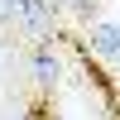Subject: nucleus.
<instances>
[{
  "instance_id": "1",
  "label": "nucleus",
  "mask_w": 120,
  "mask_h": 120,
  "mask_svg": "<svg viewBox=\"0 0 120 120\" xmlns=\"http://www.w3.org/2000/svg\"><path fill=\"white\" fill-rule=\"evenodd\" d=\"M29 67H34V82L38 86H58V77H63V63H58V53H53L48 38L34 48V63H29Z\"/></svg>"
},
{
  "instance_id": "2",
  "label": "nucleus",
  "mask_w": 120,
  "mask_h": 120,
  "mask_svg": "<svg viewBox=\"0 0 120 120\" xmlns=\"http://www.w3.org/2000/svg\"><path fill=\"white\" fill-rule=\"evenodd\" d=\"M91 48L101 58H120V24L115 19H96L91 24Z\"/></svg>"
},
{
  "instance_id": "3",
  "label": "nucleus",
  "mask_w": 120,
  "mask_h": 120,
  "mask_svg": "<svg viewBox=\"0 0 120 120\" xmlns=\"http://www.w3.org/2000/svg\"><path fill=\"white\" fill-rule=\"evenodd\" d=\"M67 10H72L77 19H91V24H96V0H72Z\"/></svg>"
},
{
  "instance_id": "4",
  "label": "nucleus",
  "mask_w": 120,
  "mask_h": 120,
  "mask_svg": "<svg viewBox=\"0 0 120 120\" xmlns=\"http://www.w3.org/2000/svg\"><path fill=\"white\" fill-rule=\"evenodd\" d=\"M0 24H19V0H0Z\"/></svg>"
},
{
  "instance_id": "5",
  "label": "nucleus",
  "mask_w": 120,
  "mask_h": 120,
  "mask_svg": "<svg viewBox=\"0 0 120 120\" xmlns=\"http://www.w3.org/2000/svg\"><path fill=\"white\" fill-rule=\"evenodd\" d=\"M58 5H72V0H53V10H58Z\"/></svg>"
},
{
  "instance_id": "6",
  "label": "nucleus",
  "mask_w": 120,
  "mask_h": 120,
  "mask_svg": "<svg viewBox=\"0 0 120 120\" xmlns=\"http://www.w3.org/2000/svg\"><path fill=\"white\" fill-rule=\"evenodd\" d=\"M0 63H5V48H0Z\"/></svg>"
},
{
  "instance_id": "7",
  "label": "nucleus",
  "mask_w": 120,
  "mask_h": 120,
  "mask_svg": "<svg viewBox=\"0 0 120 120\" xmlns=\"http://www.w3.org/2000/svg\"><path fill=\"white\" fill-rule=\"evenodd\" d=\"M115 67H120V58H115Z\"/></svg>"
},
{
  "instance_id": "8",
  "label": "nucleus",
  "mask_w": 120,
  "mask_h": 120,
  "mask_svg": "<svg viewBox=\"0 0 120 120\" xmlns=\"http://www.w3.org/2000/svg\"><path fill=\"white\" fill-rule=\"evenodd\" d=\"M115 24H120V19H115Z\"/></svg>"
},
{
  "instance_id": "9",
  "label": "nucleus",
  "mask_w": 120,
  "mask_h": 120,
  "mask_svg": "<svg viewBox=\"0 0 120 120\" xmlns=\"http://www.w3.org/2000/svg\"><path fill=\"white\" fill-rule=\"evenodd\" d=\"M15 120H19V115H15Z\"/></svg>"
}]
</instances>
